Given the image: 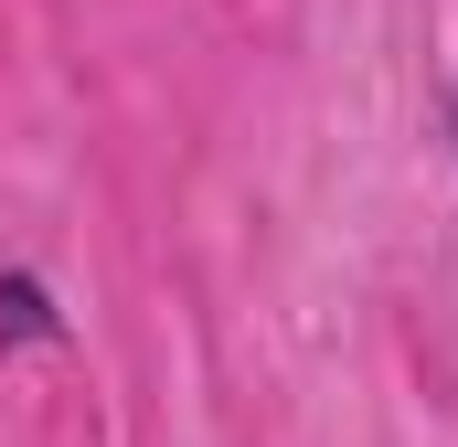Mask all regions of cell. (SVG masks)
I'll list each match as a JSON object with an SVG mask.
<instances>
[{
  "label": "cell",
  "instance_id": "1",
  "mask_svg": "<svg viewBox=\"0 0 458 447\" xmlns=\"http://www.w3.org/2000/svg\"><path fill=\"white\" fill-rule=\"evenodd\" d=\"M0 341H21V351L64 341V320H54V288H43V277H0Z\"/></svg>",
  "mask_w": 458,
  "mask_h": 447
},
{
  "label": "cell",
  "instance_id": "2",
  "mask_svg": "<svg viewBox=\"0 0 458 447\" xmlns=\"http://www.w3.org/2000/svg\"><path fill=\"white\" fill-rule=\"evenodd\" d=\"M448 128H458V107H448Z\"/></svg>",
  "mask_w": 458,
  "mask_h": 447
}]
</instances>
